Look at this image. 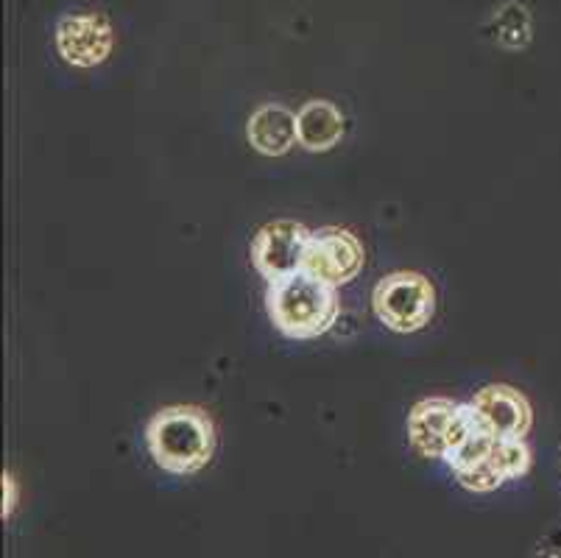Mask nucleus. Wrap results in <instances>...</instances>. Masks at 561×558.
<instances>
[{
    "label": "nucleus",
    "mask_w": 561,
    "mask_h": 558,
    "mask_svg": "<svg viewBox=\"0 0 561 558\" xmlns=\"http://www.w3.org/2000/svg\"><path fill=\"white\" fill-rule=\"evenodd\" d=\"M112 34L110 20L101 12H76L59 20L56 25V48L62 59L73 68H95L112 54Z\"/></svg>",
    "instance_id": "nucleus-7"
},
{
    "label": "nucleus",
    "mask_w": 561,
    "mask_h": 558,
    "mask_svg": "<svg viewBox=\"0 0 561 558\" xmlns=\"http://www.w3.org/2000/svg\"><path fill=\"white\" fill-rule=\"evenodd\" d=\"M265 307L272 324L294 341L324 335L333 330L341 314L333 285L321 283L308 271H297L277 283H268Z\"/></svg>",
    "instance_id": "nucleus-1"
},
{
    "label": "nucleus",
    "mask_w": 561,
    "mask_h": 558,
    "mask_svg": "<svg viewBox=\"0 0 561 558\" xmlns=\"http://www.w3.org/2000/svg\"><path fill=\"white\" fill-rule=\"evenodd\" d=\"M371 305H375L377 319L389 330L416 332L431 324L436 314V291L425 274L397 271L377 283Z\"/></svg>",
    "instance_id": "nucleus-4"
},
{
    "label": "nucleus",
    "mask_w": 561,
    "mask_h": 558,
    "mask_svg": "<svg viewBox=\"0 0 561 558\" xmlns=\"http://www.w3.org/2000/svg\"><path fill=\"white\" fill-rule=\"evenodd\" d=\"M489 460L506 480L523 478L530 469V449L523 439H494Z\"/></svg>",
    "instance_id": "nucleus-11"
},
{
    "label": "nucleus",
    "mask_w": 561,
    "mask_h": 558,
    "mask_svg": "<svg viewBox=\"0 0 561 558\" xmlns=\"http://www.w3.org/2000/svg\"><path fill=\"white\" fill-rule=\"evenodd\" d=\"M297 135L308 151H330L344 137V115L330 101H310L297 115Z\"/></svg>",
    "instance_id": "nucleus-10"
},
{
    "label": "nucleus",
    "mask_w": 561,
    "mask_h": 558,
    "mask_svg": "<svg viewBox=\"0 0 561 558\" xmlns=\"http://www.w3.org/2000/svg\"><path fill=\"white\" fill-rule=\"evenodd\" d=\"M146 444L157 467L171 475H193L202 472L216 453V428L202 408H165L151 417Z\"/></svg>",
    "instance_id": "nucleus-2"
},
{
    "label": "nucleus",
    "mask_w": 561,
    "mask_h": 558,
    "mask_svg": "<svg viewBox=\"0 0 561 558\" xmlns=\"http://www.w3.org/2000/svg\"><path fill=\"white\" fill-rule=\"evenodd\" d=\"M247 137L252 148L263 157H283L299 143L297 115L285 106H260L247 123Z\"/></svg>",
    "instance_id": "nucleus-9"
},
{
    "label": "nucleus",
    "mask_w": 561,
    "mask_h": 558,
    "mask_svg": "<svg viewBox=\"0 0 561 558\" xmlns=\"http://www.w3.org/2000/svg\"><path fill=\"white\" fill-rule=\"evenodd\" d=\"M476 422L492 439H523L534 424L528 399L512 386H486L469 402Z\"/></svg>",
    "instance_id": "nucleus-8"
},
{
    "label": "nucleus",
    "mask_w": 561,
    "mask_h": 558,
    "mask_svg": "<svg viewBox=\"0 0 561 558\" xmlns=\"http://www.w3.org/2000/svg\"><path fill=\"white\" fill-rule=\"evenodd\" d=\"M492 444L494 439L489 436V433H483L481 428L472 430L467 439H463L458 447H453L450 453H447V464L453 467V472H467V469L478 467V464H483V460H489V453H492Z\"/></svg>",
    "instance_id": "nucleus-13"
},
{
    "label": "nucleus",
    "mask_w": 561,
    "mask_h": 558,
    "mask_svg": "<svg viewBox=\"0 0 561 558\" xmlns=\"http://www.w3.org/2000/svg\"><path fill=\"white\" fill-rule=\"evenodd\" d=\"M14 503H18V486L9 475H3V516L12 514Z\"/></svg>",
    "instance_id": "nucleus-15"
},
{
    "label": "nucleus",
    "mask_w": 561,
    "mask_h": 558,
    "mask_svg": "<svg viewBox=\"0 0 561 558\" xmlns=\"http://www.w3.org/2000/svg\"><path fill=\"white\" fill-rule=\"evenodd\" d=\"M478 430L472 406H461L453 399H422L420 406H413L408 417V442L422 458H447L453 447Z\"/></svg>",
    "instance_id": "nucleus-3"
},
{
    "label": "nucleus",
    "mask_w": 561,
    "mask_h": 558,
    "mask_svg": "<svg viewBox=\"0 0 561 558\" xmlns=\"http://www.w3.org/2000/svg\"><path fill=\"white\" fill-rule=\"evenodd\" d=\"M458 483H461L463 489L483 494V491H494L497 486L506 483V478L492 467V460H483V464L467 469V472H458Z\"/></svg>",
    "instance_id": "nucleus-14"
},
{
    "label": "nucleus",
    "mask_w": 561,
    "mask_h": 558,
    "mask_svg": "<svg viewBox=\"0 0 561 558\" xmlns=\"http://www.w3.org/2000/svg\"><path fill=\"white\" fill-rule=\"evenodd\" d=\"M310 232L305 224L279 218V221L265 224L254 235L252 263L268 283H277L285 276L302 271L305 249H308Z\"/></svg>",
    "instance_id": "nucleus-6"
},
{
    "label": "nucleus",
    "mask_w": 561,
    "mask_h": 558,
    "mask_svg": "<svg viewBox=\"0 0 561 558\" xmlns=\"http://www.w3.org/2000/svg\"><path fill=\"white\" fill-rule=\"evenodd\" d=\"M494 29H497V39L506 48H525L530 39L528 9L519 7V3H508L494 18Z\"/></svg>",
    "instance_id": "nucleus-12"
},
{
    "label": "nucleus",
    "mask_w": 561,
    "mask_h": 558,
    "mask_svg": "<svg viewBox=\"0 0 561 558\" xmlns=\"http://www.w3.org/2000/svg\"><path fill=\"white\" fill-rule=\"evenodd\" d=\"M364 260V246L355 235L339 227H328L321 232H310L302 271L339 288V285L352 283L360 274Z\"/></svg>",
    "instance_id": "nucleus-5"
}]
</instances>
